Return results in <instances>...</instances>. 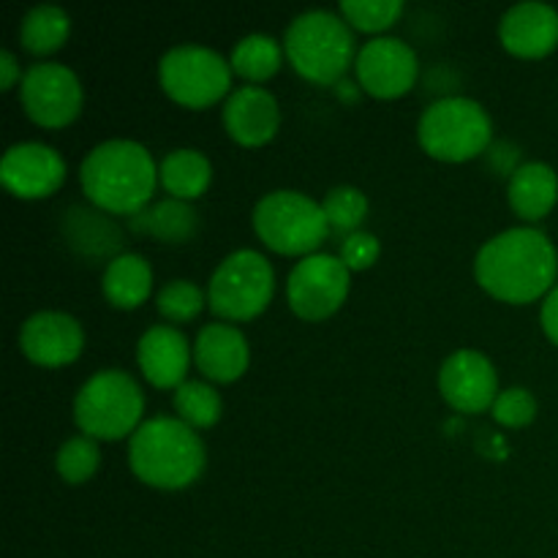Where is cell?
<instances>
[{
	"mask_svg": "<svg viewBox=\"0 0 558 558\" xmlns=\"http://www.w3.org/2000/svg\"><path fill=\"white\" fill-rule=\"evenodd\" d=\"M145 414V396L131 374L104 368L80 387L74 398V423L96 441H120L134 436Z\"/></svg>",
	"mask_w": 558,
	"mask_h": 558,
	"instance_id": "5b68a950",
	"label": "cell"
},
{
	"mask_svg": "<svg viewBox=\"0 0 558 558\" xmlns=\"http://www.w3.org/2000/svg\"><path fill=\"white\" fill-rule=\"evenodd\" d=\"M539 325H543L545 336L558 347V283L554 292L543 300V308H539Z\"/></svg>",
	"mask_w": 558,
	"mask_h": 558,
	"instance_id": "e575fe53",
	"label": "cell"
},
{
	"mask_svg": "<svg viewBox=\"0 0 558 558\" xmlns=\"http://www.w3.org/2000/svg\"><path fill=\"white\" fill-rule=\"evenodd\" d=\"M158 183L167 189L172 199L194 202L210 189L213 183V163L210 158L194 147H178L167 153L158 163Z\"/></svg>",
	"mask_w": 558,
	"mask_h": 558,
	"instance_id": "7402d4cb",
	"label": "cell"
},
{
	"mask_svg": "<svg viewBox=\"0 0 558 558\" xmlns=\"http://www.w3.org/2000/svg\"><path fill=\"white\" fill-rule=\"evenodd\" d=\"M439 392L458 414H480L499 398V374L483 352L458 349L441 365Z\"/></svg>",
	"mask_w": 558,
	"mask_h": 558,
	"instance_id": "4fadbf2b",
	"label": "cell"
},
{
	"mask_svg": "<svg viewBox=\"0 0 558 558\" xmlns=\"http://www.w3.org/2000/svg\"><path fill=\"white\" fill-rule=\"evenodd\" d=\"M420 147L445 163H463L494 145V120L488 109L466 96L436 98L417 123Z\"/></svg>",
	"mask_w": 558,
	"mask_h": 558,
	"instance_id": "8992f818",
	"label": "cell"
},
{
	"mask_svg": "<svg viewBox=\"0 0 558 558\" xmlns=\"http://www.w3.org/2000/svg\"><path fill=\"white\" fill-rule=\"evenodd\" d=\"M322 210H325L330 229L352 234L360 232L363 221L368 218L371 202L368 196L360 189H354V185H336V189L327 191L325 199H322Z\"/></svg>",
	"mask_w": 558,
	"mask_h": 558,
	"instance_id": "f546056e",
	"label": "cell"
},
{
	"mask_svg": "<svg viewBox=\"0 0 558 558\" xmlns=\"http://www.w3.org/2000/svg\"><path fill=\"white\" fill-rule=\"evenodd\" d=\"M283 58H287V52H283L281 41H276L267 33H251L234 44L229 65H232V74L243 76L248 85H262L278 74Z\"/></svg>",
	"mask_w": 558,
	"mask_h": 558,
	"instance_id": "cb8c5ba5",
	"label": "cell"
},
{
	"mask_svg": "<svg viewBox=\"0 0 558 558\" xmlns=\"http://www.w3.org/2000/svg\"><path fill=\"white\" fill-rule=\"evenodd\" d=\"M205 305L207 294L194 281H185V278H174V281L163 283L156 294L158 314L172 327L194 322L205 311Z\"/></svg>",
	"mask_w": 558,
	"mask_h": 558,
	"instance_id": "f1b7e54d",
	"label": "cell"
},
{
	"mask_svg": "<svg viewBox=\"0 0 558 558\" xmlns=\"http://www.w3.org/2000/svg\"><path fill=\"white\" fill-rule=\"evenodd\" d=\"M232 65L216 49L202 44H180L163 52L158 63V82L174 104L189 109H207L232 90Z\"/></svg>",
	"mask_w": 558,
	"mask_h": 558,
	"instance_id": "9c48e42d",
	"label": "cell"
},
{
	"mask_svg": "<svg viewBox=\"0 0 558 558\" xmlns=\"http://www.w3.org/2000/svg\"><path fill=\"white\" fill-rule=\"evenodd\" d=\"M194 363L207 381L232 385L248 371L251 347L243 330L229 322H213L194 341Z\"/></svg>",
	"mask_w": 558,
	"mask_h": 558,
	"instance_id": "d6986e66",
	"label": "cell"
},
{
	"mask_svg": "<svg viewBox=\"0 0 558 558\" xmlns=\"http://www.w3.org/2000/svg\"><path fill=\"white\" fill-rule=\"evenodd\" d=\"M558 251L537 227H515L490 238L474 259V278L490 298L510 305L545 300L556 287Z\"/></svg>",
	"mask_w": 558,
	"mask_h": 558,
	"instance_id": "6da1fadb",
	"label": "cell"
},
{
	"mask_svg": "<svg viewBox=\"0 0 558 558\" xmlns=\"http://www.w3.org/2000/svg\"><path fill=\"white\" fill-rule=\"evenodd\" d=\"M20 349L33 365L63 368L80 360L85 349V330L63 311H38L20 327Z\"/></svg>",
	"mask_w": 558,
	"mask_h": 558,
	"instance_id": "9a60e30c",
	"label": "cell"
},
{
	"mask_svg": "<svg viewBox=\"0 0 558 558\" xmlns=\"http://www.w3.org/2000/svg\"><path fill=\"white\" fill-rule=\"evenodd\" d=\"M338 14L360 33H385L403 16L401 0H343Z\"/></svg>",
	"mask_w": 558,
	"mask_h": 558,
	"instance_id": "4dcf8cb0",
	"label": "cell"
},
{
	"mask_svg": "<svg viewBox=\"0 0 558 558\" xmlns=\"http://www.w3.org/2000/svg\"><path fill=\"white\" fill-rule=\"evenodd\" d=\"M283 52L303 80L332 87L343 82L357 60V41L341 14L316 9L303 11L289 22Z\"/></svg>",
	"mask_w": 558,
	"mask_h": 558,
	"instance_id": "277c9868",
	"label": "cell"
},
{
	"mask_svg": "<svg viewBox=\"0 0 558 558\" xmlns=\"http://www.w3.org/2000/svg\"><path fill=\"white\" fill-rule=\"evenodd\" d=\"M360 90L390 101L407 96L420 76L417 52L407 41L392 36H376L357 52L354 60Z\"/></svg>",
	"mask_w": 558,
	"mask_h": 558,
	"instance_id": "7c38bea8",
	"label": "cell"
},
{
	"mask_svg": "<svg viewBox=\"0 0 558 558\" xmlns=\"http://www.w3.org/2000/svg\"><path fill=\"white\" fill-rule=\"evenodd\" d=\"M507 199L512 213L529 223H537L548 216L558 202V174L550 163L526 161L521 163L507 185Z\"/></svg>",
	"mask_w": 558,
	"mask_h": 558,
	"instance_id": "ffe728a7",
	"label": "cell"
},
{
	"mask_svg": "<svg viewBox=\"0 0 558 558\" xmlns=\"http://www.w3.org/2000/svg\"><path fill=\"white\" fill-rule=\"evenodd\" d=\"M71 221L69 238L82 254L98 256V254H112V251L120 248V232L112 221H107L98 213H85L80 207L69 213Z\"/></svg>",
	"mask_w": 558,
	"mask_h": 558,
	"instance_id": "83f0119b",
	"label": "cell"
},
{
	"mask_svg": "<svg viewBox=\"0 0 558 558\" xmlns=\"http://www.w3.org/2000/svg\"><path fill=\"white\" fill-rule=\"evenodd\" d=\"M20 101L27 118L41 129H65L80 118L85 90L69 65L36 63L22 76Z\"/></svg>",
	"mask_w": 558,
	"mask_h": 558,
	"instance_id": "8fae6325",
	"label": "cell"
},
{
	"mask_svg": "<svg viewBox=\"0 0 558 558\" xmlns=\"http://www.w3.org/2000/svg\"><path fill=\"white\" fill-rule=\"evenodd\" d=\"M191 360H194V347L172 325L147 327L136 343V363L142 376L156 390H178L180 385H185Z\"/></svg>",
	"mask_w": 558,
	"mask_h": 558,
	"instance_id": "2e32d148",
	"label": "cell"
},
{
	"mask_svg": "<svg viewBox=\"0 0 558 558\" xmlns=\"http://www.w3.org/2000/svg\"><path fill=\"white\" fill-rule=\"evenodd\" d=\"M221 118L227 134L243 147L267 145L281 129V107L262 85H245L229 93Z\"/></svg>",
	"mask_w": 558,
	"mask_h": 558,
	"instance_id": "e0dca14e",
	"label": "cell"
},
{
	"mask_svg": "<svg viewBox=\"0 0 558 558\" xmlns=\"http://www.w3.org/2000/svg\"><path fill=\"white\" fill-rule=\"evenodd\" d=\"M490 414L505 428H526L537 417V398L526 387H507L499 392Z\"/></svg>",
	"mask_w": 558,
	"mask_h": 558,
	"instance_id": "1f68e13d",
	"label": "cell"
},
{
	"mask_svg": "<svg viewBox=\"0 0 558 558\" xmlns=\"http://www.w3.org/2000/svg\"><path fill=\"white\" fill-rule=\"evenodd\" d=\"M381 245L379 238L371 232H352L341 243V262L349 267V272H363L379 262Z\"/></svg>",
	"mask_w": 558,
	"mask_h": 558,
	"instance_id": "d6a6232c",
	"label": "cell"
},
{
	"mask_svg": "<svg viewBox=\"0 0 558 558\" xmlns=\"http://www.w3.org/2000/svg\"><path fill=\"white\" fill-rule=\"evenodd\" d=\"M98 463H101L98 441L85 434L65 439L54 456V469L65 485H85L87 480L96 477Z\"/></svg>",
	"mask_w": 558,
	"mask_h": 558,
	"instance_id": "4316f807",
	"label": "cell"
},
{
	"mask_svg": "<svg viewBox=\"0 0 558 558\" xmlns=\"http://www.w3.org/2000/svg\"><path fill=\"white\" fill-rule=\"evenodd\" d=\"M352 289V272L341 256L311 254L287 278L289 308L305 322H325L341 311Z\"/></svg>",
	"mask_w": 558,
	"mask_h": 558,
	"instance_id": "30bf717a",
	"label": "cell"
},
{
	"mask_svg": "<svg viewBox=\"0 0 558 558\" xmlns=\"http://www.w3.org/2000/svg\"><path fill=\"white\" fill-rule=\"evenodd\" d=\"M254 232L262 243L281 256H305L316 254L330 234L322 202L311 199L300 191L281 189L262 196L254 207Z\"/></svg>",
	"mask_w": 558,
	"mask_h": 558,
	"instance_id": "52a82bcc",
	"label": "cell"
},
{
	"mask_svg": "<svg viewBox=\"0 0 558 558\" xmlns=\"http://www.w3.org/2000/svg\"><path fill=\"white\" fill-rule=\"evenodd\" d=\"M501 47L523 60H539L558 47V11L548 3H518L499 22Z\"/></svg>",
	"mask_w": 558,
	"mask_h": 558,
	"instance_id": "ac0fdd59",
	"label": "cell"
},
{
	"mask_svg": "<svg viewBox=\"0 0 558 558\" xmlns=\"http://www.w3.org/2000/svg\"><path fill=\"white\" fill-rule=\"evenodd\" d=\"M129 227L136 234H150L158 243L180 245L194 238L196 229H199V216L191 207V202H180L169 196V199L153 202L147 210L129 218Z\"/></svg>",
	"mask_w": 558,
	"mask_h": 558,
	"instance_id": "603a6c76",
	"label": "cell"
},
{
	"mask_svg": "<svg viewBox=\"0 0 558 558\" xmlns=\"http://www.w3.org/2000/svg\"><path fill=\"white\" fill-rule=\"evenodd\" d=\"M276 294V272L267 256L254 248L229 254L213 270L207 305L223 322H251L267 311Z\"/></svg>",
	"mask_w": 558,
	"mask_h": 558,
	"instance_id": "ba28073f",
	"label": "cell"
},
{
	"mask_svg": "<svg viewBox=\"0 0 558 558\" xmlns=\"http://www.w3.org/2000/svg\"><path fill=\"white\" fill-rule=\"evenodd\" d=\"M71 36V16L65 14L60 5L41 3L33 5L20 22V44L25 52L38 54H52L69 41Z\"/></svg>",
	"mask_w": 558,
	"mask_h": 558,
	"instance_id": "d4e9b609",
	"label": "cell"
},
{
	"mask_svg": "<svg viewBox=\"0 0 558 558\" xmlns=\"http://www.w3.org/2000/svg\"><path fill=\"white\" fill-rule=\"evenodd\" d=\"M174 414L194 430H207L221 420L223 401L210 381H185L172 396Z\"/></svg>",
	"mask_w": 558,
	"mask_h": 558,
	"instance_id": "484cf974",
	"label": "cell"
},
{
	"mask_svg": "<svg viewBox=\"0 0 558 558\" xmlns=\"http://www.w3.org/2000/svg\"><path fill=\"white\" fill-rule=\"evenodd\" d=\"M101 292L118 311H134L153 294V267L142 254H118L107 262Z\"/></svg>",
	"mask_w": 558,
	"mask_h": 558,
	"instance_id": "44dd1931",
	"label": "cell"
},
{
	"mask_svg": "<svg viewBox=\"0 0 558 558\" xmlns=\"http://www.w3.org/2000/svg\"><path fill=\"white\" fill-rule=\"evenodd\" d=\"M129 466L150 488L183 490L205 472V441L178 417L145 420L129 439Z\"/></svg>",
	"mask_w": 558,
	"mask_h": 558,
	"instance_id": "3957f363",
	"label": "cell"
},
{
	"mask_svg": "<svg viewBox=\"0 0 558 558\" xmlns=\"http://www.w3.org/2000/svg\"><path fill=\"white\" fill-rule=\"evenodd\" d=\"M0 180L20 199H47L65 183V161L44 142H16L0 161Z\"/></svg>",
	"mask_w": 558,
	"mask_h": 558,
	"instance_id": "5bb4252c",
	"label": "cell"
},
{
	"mask_svg": "<svg viewBox=\"0 0 558 558\" xmlns=\"http://www.w3.org/2000/svg\"><path fill=\"white\" fill-rule=\"evenodd\" d=\"M22 69H20V60L11 49H3L0 52V90H14L16 85H22Z\"/></svg>",
	"mask_w": 558,
	"mask_h": 558,
	"instance_id": "836d02e7",
	"label": "cell"
},
{
	"mask_svg": "<svg viewBox=\"0 0 558 558\" xmlns=\"http://www.w3.org/2000/svg\"><path fill=\"white\" fill-rule=\"evenodd\" d=\"M80 185L87 202L109 216L147 210L158 185L153 153L134 140H109L93 147L80 167Z\"/></svg>",
	"mask_w": 558,
	"mask_h": 558,
	"instance_id": "7a4b0ae2",
	"label": "cell"
}]
</instances>
